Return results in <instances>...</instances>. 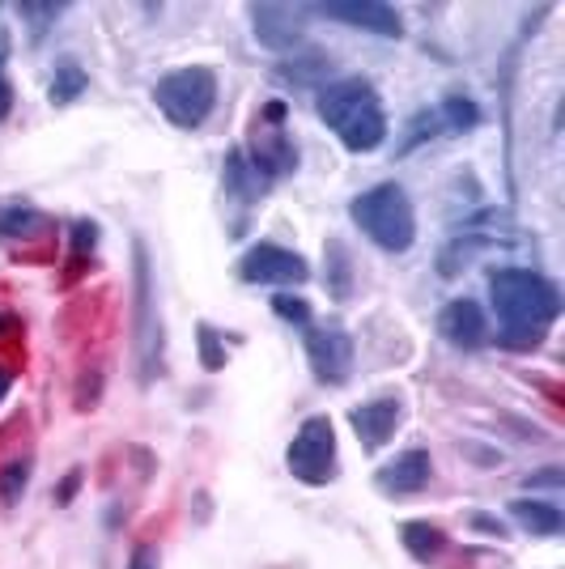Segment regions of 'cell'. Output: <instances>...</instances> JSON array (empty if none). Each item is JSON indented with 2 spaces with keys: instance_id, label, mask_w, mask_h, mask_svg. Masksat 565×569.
<instances>
[{
  "instance_id": "obj_5",
  "label": "cell",
  "mask_w": 565,
  "mask_h": 569,
  "mask_svg": "<svg viewBox=\"0 0 565 569\" xmlns=\"http://www.w3.org/2000/svg\"><path fill=\"white\" fill-rule=\"evenodd\" d=\"M153 102L175 128L196 132L217 107V72L205 64H191V69H175L158 77L153 86Z\"/></svg>"
},
{
  "instance_id": "obj_14",
  "label": "cell",
  "mask_w": 565,
  "mask_h": 569,
  "mask_svg": "<svg viewBox=\"0 0 565 569\" xmlns=\"http://www.w3.org/2000/svg\"><path fill=\"white\" fill-rule=\"evenodd\" d=\"M319 18H331V22H345L354 30H366V34H378V39H400L404 22L400 13L383 0H361V4H315Z\"/></svg>"
},
{
  "instance_id": "obj_7",
  "label": "cell",
  "mask_w": 565,
  "mask_h": 569,
  "mask_svg": "<svg viewBox=\"0 0 565 569\" xmlns=\"http://www.w3.org/2000/svg\"><path fill=\"white\" fill-rule=\"evenodd\" d=\"M340 459H336V429H331V417L328 412H315L307 417L298 433H294V442H289V451H285V468L294 480H303L310 489H324L336 480V468Z\"/></svg>"
},
{
  "instance_id": "obj_9",
  "label": "cell",
  "mask_w": 565,
  "mask_h": 569,
  "mask_svg": "<svg viewBox=\"0 0 565 569\" xmlns=\"http://www.w3.org/2000/svg\"><path fill=\"white\" fill-rule=\"evenodd\" d=\"M238 281L247 284H307L310 281V263L307 256L277 247V242H251L242 256H238Z\"/></svg>"
},
{
  "instance_id": "obj_25",
  "label": "cell",
  "mask_w": 565,
  "mask_h": 569,
  "mask_svg": "<svg viewBox=\"0 0 565 569\" xmlns=\"http://www.w3.org/2000/svg\"><path fill=\"white\" fill-rule=\"evenodd\" d=\"M30 476H34L30 455H26V459H9V463L0 468V506H18L22 493L30 489Z\"/></svg>"
},
{
  "instance_id": "obj_24",
  "label": "cell",
  "mask_w": 565,
  "mask_h": 569,
  "mask_svg": "<svg viewBox=\"0 0 565 569\" xmlns=\"http://www.w3.org/2000/svg\"><path fill=\"white\" fill-rule=\"evenodd\" d=\"M69 4H39V0H26V4H18V18L26 22V30H30V43H43L48 39V30L56 26V18L65 13Z\"/></svg>"
},
{
  "instance_id": "obj_28",
  "label": "cell",
  "mask_w": 565,
  "mask_h": 569,
  "mask_svg": "<svg viewBox=\"0 0 565 569\" xmlns=\"http://www.w3.org/2000/svg\"><path fill=\"white\" fill-rule=\"evenodd\" d=\"M98 221H90V217H77L69 226V242H72V260H86L90 251L98 247Z\"/></svg>"
},
{
  "instance_id": "obj_27",
  "label": "cell",
  "mask_w": 565,
  "mask_h": 569,
  "mask_svg": "<svg viewBox=\"0 0 565 569\" xmlns=\"http://www.w3.org/2000/svg\"><path fill=\"white\" fill-rule=\"evenodd\" d=\"M272 315H277V319H285V323H294V328H310V323H315L310 302H307V298H294L289 289L272 293Z\"/></svg>"
},
{
  "instance_id": "obj_15",
  "label": "cell",
  "mask_w": 565,
  "mask_h": 569,
  "mask_svg": "<svg viewBox=\"0 0 565 569\" xmlns=\"http://www.w3.org/2000/svg\"><path fill=\"white\" fill-rule=\"evenodd\" d=\"M328 77H331V56L324 48L294 51V56H285L281 64L272 69V81L289 86V90H324Z\"/></svg>"
},
{
  "instance_id": "obj_13",
  "label": "cell",
  "mask_w": 565,
  "mask_h": 569,
  "mask_svg": "<svg viewBox=\"0 0 565 569\" xmlns=\"http://www.w3.org/2000/svg\"><path fill=\"white\" fill-rule=\"evenodd\" d=\"M429 480H434V459H429V451L413 447V451H400L396 459H387L378 468L375 489L387 493V498H413V493H422Z\"/></svg>"
},
{
  "instance_id": "obj_19",
  "label": "cell",
  "mask_w": 565,
  "mask_h": 569,
  "mask_svg": "<svg viewBox=\"0 0 565 569\" xmlns=\"http://www.w3.org/2000/svg\"><path fill=\"white\" fill-rule=\"evenodd\" d=\"M324 284H328V293L336 302H349L354 298V284H357V268H354V256H349V247L340 242V238H328L324 242Z\"/></svg>"
},
{
  "instance_id": "obj_32",
  "label": "cell",
  "mask_w": 565,
  "mask_h": 569,
  "mask_svg": "<svg viewBox=\"0 0 565 569\" xmlns=\"http://www.w3.org/2000/svg\"><path fill=\"white\" fill-rule=\"evenodd\" d=\"M13 116V81H9V69H4V48H0V123Z\"/></svg>"
},
{
  "instance_id": "obj_8",
  "label": "cell",
  "mask_w": 565,
  "mask_h": 569,
  "mask_svg": "<svg viewBox=\"0 0 565 569\" xmlns=\"http://www.w3.org/2000/svg\"><path fill=\"white\" fill-rule=\"evenodd\" d=\"M354 336L340 319H324V323H310L307 328V361L310 375L324 382V387H345L354 379Z\"/></svg>"
},
{
  "instance_id": "obj_12",
  "label": "cell",
  "mask_w": 565,
  "mask_h": 569,
  "mask_svg": "<svg viewBox=\"0 0 565 569\" xmlns=\"http://www.w3.org/2000/svg\"><path fill=\"white\" fill-rule=\"evenodd\" d=\"M400 421H404V403L396 396H378V400L349 408V426H354L361 451H383L396 438Z\"/></svg>"
},
{
  "instance_id": "obj_33",
  "label": "cell",
  "mask_w": 565,
  "mask_h": 569,
  "mask_svg": "<svg viewBox=\"0 0 565 569\" xmlns=\"http://www.w3.org/2000/svg\"><path fill=\"white\" fill-rule=\"evenodd\" d=\"M128 569H162V561H158V548L137 545L132 552H128Z\"/></svg>"
},
{
  "instance_id": "obj_22",
  "label": "cell",
  "mask_w": 565,
  "mask_h": 569,
  "mask_svg": "<svg viewBox=\"0 0 565 569\" xmlns=\"http://www.w3.org/2000/svg\"><path fill=\"white\" fill-rule=\"evenodd\" d=\"M90 90V77H86V69L81 64H72V60H65L60 69H56V77H51L48 86V102L51 107H72L77 98Z\"/></svg>"
},
{
  "instance_id": "obj_23",
  "label": "cell",
  "mask_w": 565,
  "mask_h": 569,
  "mask_svg": "<svg viewBox=\"0 0 565 569\" xmlns=\"http://www.w3.org/2000/svg\"><path fill=\"white\" fill-rule=\"evenodd\" d=\"M438 132H443V119H438V111H434V107L417 111V116L404 123V137H400V144H396V158H408L413 149H422L425 141H434Z\"/></svg>"
},
{
  "instance_id": "obj_31",
  "label": "cell",
  "mask_w": 565,
  "mask_h": 569,
  "mask_svg": "<svg viewBox=\"0 0 565 569\" xmlns=\"http://www.w3.org/2000/svg\"><path fill=\"white\" fill-rule=\"evenodd\" d=\"M468 527L472 531H485V536H497V540H506V536H511V531H506V522L497 519V515H485V510H472Z\"/></svg>"
},
{
  "instance_id": "obj_2",
  "label": "cell",
  "mask_w": 565,
  "mask_h": 569,
  "mask_svg": "<svg viewBox=\"0 0 565 569\" xmlns=\"http://www.w3.org/2000/svg\"><path fill=\"white\" fill-rule=\"evenodd\" d=\"M489 302H494L502 328H532L548 332L565 310L557 281H548L532 268H489Z\"/></svg>"
},
{
  "instance_id": "obj_29",
  "label": "cell",
  "mask_w": 565,
  "mask_h": 569,
  "mask_svg": "<svg viewBox=\"0 0 565 569\" xmlns=\"http://www.w3.org/2000/svg\"><path fill=\"white\" fill-rule=\"evenodd\" d=\"M544 336L548 332H532V328H502V332H497V345H502V349H536V345H544Z\"/></svg>"
},
{
  "instance_id": "obj_34",
  "label": "cell",
  "mask_w": 565,
  "mask_h": 569,
  "mask_svg": "<svg viewBox=\"0 0 565 569\" xmlns=\"http://www.w3.org/2000/svg\"><path fill=\"white\" fill-rule=\"evenodd\" d=\"M77 489H81V468H72V472L56 485V506H69V501L77 498Z\"/></svg>"
},
{
  "instance_id": "obj_36",
  "label": "cell",
  "mask_w": 565,
  "mask_h": 569,
  "mask_svg": "<svg viewBox=\"0 0 565 569\" xmlns=\"http://www.w3.org/2000/svg\"><path fill=\"white\" fill-rule=\"evenodd\" d=\"M4 328H9V319H4V315H0V336H4Z\"/></svg>"
},
{
  "instance_id": "obj_35",
  "label": "cell",
  "mask_w": 565,
  "mask_h": 569,
  "mask_svg": "<svg viewBox=\"0 0 565 569\" xmlns=\"http://www.w3.org/2000/svg\"><path fill=\"white\" fill-rule=\"evenodd\" d=\"M9 387H13V375H9V370H0V400L9 396Z\"/></svg>"
},
{
  "instance_id": "obj_4",
  "label": "cell",
  "mask_w": 565,
  "mask_h": 569,
  "mask_svg": "<svg viewBox=\"0 0 565 569\" xmlns=\"http://www.w3.org/2000/svg\"><path fill=\"white\" fill-rule=\"evenodd\" d=\"M349 217L387 256H404L417 242V209L400 183H375L349 200Z\"/></svg>"
},
{
  "instance_id": "obj_16",
  "label": "cell",
  "mask_w": 565,
  "mask_h": 569,
  "mask_svg": "<svg viewBox=\"0 0 565 569\" xmlns=\"http://www.w3.org/2000/svg\"><path fill=\"white\" fill-rule=\"evenodd\" d=\"M221 191L238 200L242 209H256L259 200L268 196V179L259 174L251 162H247V153L242 149H226V158H221Z\"/></svg>"
},
{
  "instance_id": "obj_26",
  "label": "cell",
  "mask_w": 565,
  "mask_h": 569,
  "mask_svg": "<svg viewBox=\"0 0 565 569\" xmlns=\"http://www.w3.org/2000/svg\"><path fill=\"white\" fill-rule=\"evenodd\" d=\"M196 345H200V366L217 375V370H226V345H221V336L212 323H196Z\"/></svg>"
},
{
  "instance_id": "obj_3",
  "label": "cell",
  "mask_w": 565,
  "mask_h": 569,
  "mask_svg": "<svg viewBox=\"0 0 565 569\" xmlns=\"http://www.w3.org/2000/svg\"><path fill=\"white\" fill-rule=\"evenodd\" d=\"M132 357H137V382L149 387L166 370V328L153 289V263L141 238L132 242Z\"/></svg>"
},
{
  "instance_id": "obj_11",
  "label": "cell",
  "mask_w": 565,
  "mask_h": 569,
  "mask_svg": "<svg viewBox=\"0 0 565 569\" xmlns=\"http://www.w3.org/2000/svg\"><path fill=\"white\" fill-rule=\"evenodd\" d=\"M438 336L447 340L450 349H464V353H472V349H485L489 340H494V328H489V315H485V307L480 302H472V298H455V302H447V307L438 310Z\"/></svg>"
},
{
  "instance_id": "obj_10",
  "label": "cell",
  "mask_w": 565,
  "mask_h": 569,
  "mask_svg": "<svg viewBox=\"0 0 565 569\" xmlns=\"http://www.w3.org/2000/svg\"><path fill=\"white\" fill-rule=\"evenodd\" d=\"M251 34L268 51L277 56H294L298 48H307V26H303V9L289 4H251Z\"/></svg>"
},
{
  "instance_id": "obj_18",
  "label": "cell",
  "mask_w": 565,
  "mask_h": 569,
  "mask_svg": "<svg viewBox=\"0 0 565 569\" xmlns=\"http://www.w3.org/2000/svg\"><path fill=\"white\" fill-rule=\"evenodd\" d=\"M511 519H515L527 536H541V540L562 536V527H565L562 510H557L553 501H541V498H515L511 501Z\"/></svg>"
},
{
  "instance_id": "obj_30",
  "label": "cell",
  "mask_w": 565,
  "mask_h": 569,
  "mask_svg": "<svg viewBox=\"0 0 565 569\" xmlns=\"http://www.w3.org/2000/svg\"><path fill=\"white\" fill-rule=\"evenodd\" d=\"M562 485H565V472L562 468H544V472H536V476H527L523 480V489H548V493H562Z\"/></svg>"
},
{
  "instance_id": "obj_21",
  "label": "cell",
  "mask_w": 565,
  "mask_h": 569,
  "mask_svg": "<svg viewBox=\"0 0 565 569\" xmlns=\"http://www.w3.org/2000/svg\"><path fill=\"white\" fill-rule=\"evenodd\" d=\"M434 111H438V119H443V132H459V137H464V132H476V128H480V107H476V102H472L468 94H447L443 98V107H434Z\"/></svg>"
},
{
  "instance_id": "obj_20",
  "label": "cell",
  "mask_w": 565,
  "mask_h": 569,
  "mask_svg": "<svg viewBox=\"0 0 565 569\" xmlns=\"http://www.w3.org/2000/svg\"><path fill=\"white\" fill-rule=\"evenodd\" d=\"M51 217L39 213L34 204H9L0 209V238L9 242H34V238H48Z\"/></svg>"
},
{
  "instance_id": "obj_17",
  "label": "cell",
  "mask_w": 565,
  "mask_h": 569,
  "mask_svg": "<svg viewBox=\"0 0 565 569\" xmlns=\"http://www.w3.org/2000/svg\"><path fill=\"white\" fill-rule=\"evenodd\" d=\"M400 545L417 566H434L447 552V531L429 519H408L400 522Z\"/></svg>"
},
{
  "instance_id": "obj_1",
  "label": "cell",
  "mask_w": 565,
  "mask_h": 569,
  "mask_svg": "<svg viewBox=\"0 0 565 569\" xmlns=\"http://www.w3.org/2000/svg\"><path fill=\"white\" fill-rule=\"evenodd\" d=\"M315 116L340 137L349 153H375L387 141V111L370 77H336L315 90Z\"/></svg>"
},
{
  "instance_id": "obj_6",
  "label": "cell",
  "mask_w": 565,
  "mask_h": 569,
  "mask_svg": "<svg viewBox=\"0 0 565 569\" xmlns=\"http://www.w3.org/2000/svg\"><path fill=\"white\" fill-rule=\"evenodd\" d=\"M285 119H289V107H285L281 98H272V102H264L259 107L256 123H251V137H247V162L272 183V179H285V174H294L298 170V144L289 137V128H285Z\"/></svg>"
}]
</instances>
